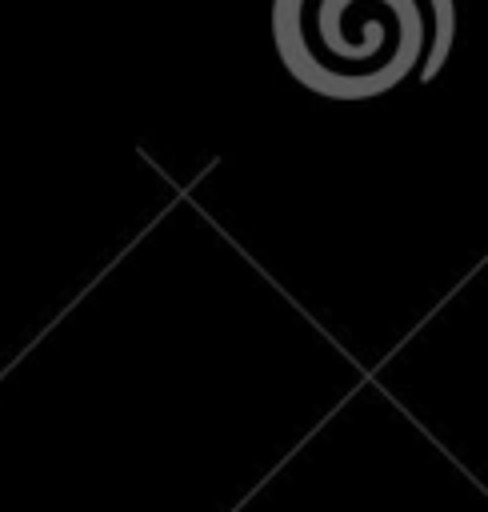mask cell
<instances>
[{"mask_svg": "<svg viewBox=\"0 0 488 512\" xmlns=\"http://www.w3.org/2000/svg\"><path fill=\"white\" fill-rule=\"evenodd\" d=\"M272 32L304 88L364 100L444 64L452 0H276Z\"/></svg>", "mask_w": 488, "mask_h": 512, "instance_id": "6da1fadb", "label": "cell"}]
</instances>
